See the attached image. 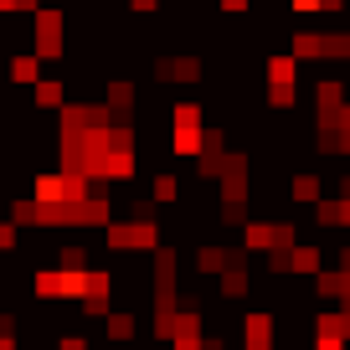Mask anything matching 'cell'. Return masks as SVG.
<instances>
[{"label":"cell","mask_w":350,"mask_h":350,"mask_svg":"<svg viewBox=\"0 0 350 350\" xmlns=\"http://www.w3.org/2000/svg\"><path fill=\"white\" fill-rule=\"evenodd\" d=\"M242 335H247V345H242V350H273V319H268V314H247Z\"/></svg>","instance_id":"6da1fadb"},{"label":"cell","mask_w":350,"mask_h":350,"mask_svg":"<svg viewBox=\"0 0 350 350\" xmlns=\"http://www.w3.org/2000/svg\"><path fill=\"white\" fill-rule=\"evenodd\" d=\"M134 335V314H113L109 319V340H129Z\"/></svg>","instance_id":"7a4b0ae2"},{"label":"cell","mask_w":350,"mask_h":350,"mask_svg":"<svg viewBox=\"0 0 350 350\" xmlns=\"http://www.w3.org/2000/svg\"><path fill=\"white\" fill-rule=\"evenodd\" d=\"M57 350H88V345H83V335H62V345H57Z\"/></svg>","instance_id":"3957f363"}]
</instances>
